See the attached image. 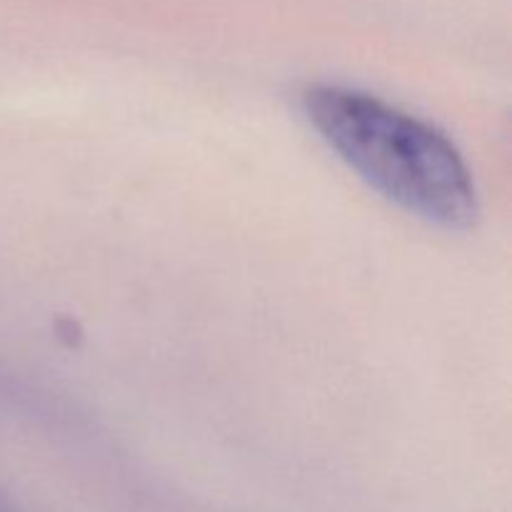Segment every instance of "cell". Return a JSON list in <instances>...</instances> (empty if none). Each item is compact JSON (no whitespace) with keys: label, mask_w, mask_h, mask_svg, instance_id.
Returning a JSON list of instances; mask_svg holds the SVG:
<instances>
[{"label":"cell","mask_w":512,"mask_h":512,"mask_svg":"<svg viewBox=\"0 0 512 512\" xmlns=\"http://www.w3.org/2000/svg\"><path fill=\"white\" fill-rule=\"evenodd\" d=\"M300 103L330 150L390 203L443 228L475 223L473 173L435 125L343 85H310Z\"/></svg>","instance_id":"6da1fadb"}]
</instances>
